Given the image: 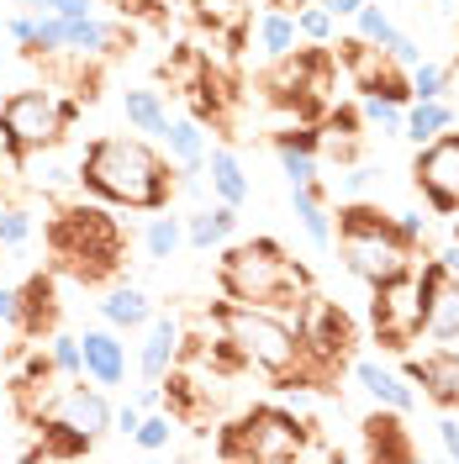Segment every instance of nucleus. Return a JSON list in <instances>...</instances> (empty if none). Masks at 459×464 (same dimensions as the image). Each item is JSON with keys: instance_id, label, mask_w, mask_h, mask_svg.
I'll return each mask as SVG.
<instances>
[{"instance_id": "nucleus-1", "label": "nucleus", "mask_w": 459, "mask_h": 464, "mask_svg": "<svg viewBox=\"0 0 459 464\" xmlns=\"http://www.w3.org/2000/svg\"><path fill=\"white\" fill-rule=\"evenodd\" d=\"M74 179L95 201L127 206V211H170V196H174L170 159L143 138H95L85 148Z\"/></svg>"}, {"instance_id": "nucleus-2", "label": "nucleus", "mask_w": 459, "mask_h": 464, "mask_svg": "<svg viewBox=\"0 0 459 464\" xmlns=\"http://www.w3.org/2000/svg\"><path fill=\"white\" fill-rule=\"evenodd\" d=\"M206 322L238 348V359H243L249 370L280 380V391H290V385H317L312 359H307V343H301V333H296V322L290 317L269 312V306L222 301V306L206 312Z\"/></svg>"}, {"instance_id": "nucleus-3", "label": "nucleus", "mask_w": 459, "mask_h": 464, "mask_svg": "<svg viewBox=\"0 0 459 464\" xmlns=\"http://www.w3.org/2000/svg\"><path fill=\"white\" fill-rule=\"evenodd\" d=\"M217 285H222L228 301L269 306V312H280V317H296V306H301L307 290H312V275L290 259L275 237H254V243H222Z\"/></svg>"}, {"instance_id": "nucleus-4", "label": "nucleus", "mask_w": 459, "mask_h": 464, "mask_svg": "<svg viewBox=\"0 0 459 464\" xmlns=\"http://www.w3.org/2000/svg\"><path fill=\"white\" fill-rule=\"evenodd\" d=\"M48 248H54L58 275L80 280V285H101L122 275V227L116 217H106L101 206H69L58 211L54 227H48Z\"/></svg>"}, {"instance_id": "nucleus-5", "label": "nucleus", "mask_w": 459, "mask_h": 464, "mask_svg": "<svg viewBox=\"0 0 459 464\" xmlns=\"http://www.w3.org/2000/svg\"><path fill=\"white\" fill-rule=\"evenodd\" d=\"M338 248H344L348 275L365 280V285H380V280H391V275L417 264V243L402 237L396 217H386V211H375L365 201H348L338 211Z\"/></svg>"}, {"instance_id": "nucleus-6", "label": "nucleus", "mask_w": 459, "mask_h": 464, "mask_svg": "<svg viewBox=\"0 0 459 464\" xmlns=\"http://www.w3.org/2000/svg\"><path fill=\"white\" fill-rule=\"evenodd\" d=\"M312 422H301L286 406H254L243 417H232L217 433V459H254V464H286L307 454Z\"/></svg>"}, {"instance_id": "nucleus-7", "label": "nucleus", "mask_w": 459, "mask_h": 464, "mask_svg": "<svg viewBox=\"0 0 459 464\" xmlns=\"http://www.w3.org/2000/svg\"><path fill=\"white\" fill-rule=\"evenodd\" d=\"M80 116V101H58L54 90H11L0 101V143L11 153V164L22 169V159L54 148Z\"/></svg>"}, {"instance_id": "nucleus-8", "label": "nucleus", "mask_w": 459, "mask_h": 464, "mask_svg": "<svg viewBox=\"0 0 459 464\" xmlns=\"http://www.w3.org/2000/svg\"><path fill=\"white\" fill-rule=\"evenodd\" d=\"M370 327L380 348H391V353H406L423 338V275H417V264L370 285Z\"/></svg>"}, {"instance_id": "nucleus-9", "label": "nucleus", "mask_w": 459, "mask_h": 464, "mask_svg": "<svg viewBox=\"0 0 459 464\" xmlns=\"http://www.w3.org/2000/svg\"><path fill=\"white\" fill-rule=\"evenodd\" d=\"M412 179H417V190L428 196L433 211H459V132L454 127L417 148Z\"/></svg>"}, {"instance_id": "nucleus-10", "label": "nucleus", "mask_w": 459, "mask_h": 464, "mask_svg": "<svg viewBox=\"0 0 459 464\" xmlns=\"http://www.w3.org/2000/svg\"><path fill=\"white\" fill-rule=\"evenodd\" d=\"M43 422H58V428H69V433H80L95 443V438L112 428V401L101 396V385H58L54 396L43 401L37 428Z\"/></svg>"}, {"instance_id": "nucleus-11", "label": "nucleus", "mask_w": 459, "mask_h": 464, "mask_svg": "<svg viewBox=\"0 0 459 464\" xmlns=\"http://www.w3.org/2000/svg\"><path fill=\"white\" fill-rule=\"evenodd\" d=\"M423 333L438 343H459V275H449L438 259L423 269Z\"/></svg>"}, {"instance_id": "nucleus-12", "label": "nucleus", "mask_w": 459, "mask_h": 464, "mask_svg": "<svg viewBox=\"0 0 459 464\" xmlns=\"http://www.w3.org/2000/svg\"><path fill=\"white\" fill-rule=\"evenodd\" d=\"M412 385H423V396L444 411H459V353L454 348H433L423 359H406L402 370Z\"/></svg>"}, {"instance_id": "nucleus-13", "label": "nucleus", "mask_w": 459, "mask_h": 464, "mask_svg": "<svg viewBox=\"0 0 459 464\" xmlns=\"http://www.w3.org/2000/svg\"><path fill=\"white\" fill-rule=\"evenodd\" d=\"M180 348H185L180 322L174 317H148V343H143V353H138V375H143V385H164V375L180 364Z\"/></svg>"}, {"instance_id": "nucleus-14", "label": "nucleus", "mask_w": 459, "mask_h": 464, "mask_svg": "<svg viewBox=\"0 0 459 464\" xmlns=\"http://www.w3.org/2000/svg\"><path fill=\"white\" fill-rule=\"evenodd\" d=\"M80 353H85V375L95 385H122L127 380V343L116 338V327H90L80 338Z\"/></svg>"}, {"instance_id": "nucleus-15", "label": "nucleus", "mask_w": 459, "mask_h": 464, "mask_svg": "<svg viewBox=\"0 0 459 464\" xmlns=\"http://www.w3.org/2000/svg\"><path fill=\"white\" fill-rule=\"evenodd\" d=\"M22 290V322H16V333H27V338H43V333H54L58 327V285H54V275H32L27 285H16Z\"/></svg>"}, {"instance_id": "nucleus-16", "label": "nucleus", "mask_w": 459, "mask_h": 464, "mask_svg": "<svg viewBox=\"0 0 459 464\" xmlns=\"http://www.w3.org/2000/svg\"><path fill=\"white\" fill-rule=\"evenodd\" d=\"M354 380H359V385H365V391H370L380 406H391V411H402V417L412 411V406H417V391H412V380L396 375V370H386L380 359H354Z\"/></svg>"}, {"instance_id": "nucleus-17", "label": "nucleus", "mask_w": 459, "mask_h": 464, "mask_svg": "<svg viewBox=\"0 0 459 464\" xmlns=\"http://www.w3.org/2000/svg\"><path fill=\"white\" fill-rule=\"evenodd\" d=\"M317 153H322V132H312V127H296V132L275 138V159H280L290 185H312L317 179Z\"/></svg>"}, {"instance_id": "nucleus-18", "label": "nucleus", "mask_w": 459, "mask_h": 464, "mask_svg": "<svg viewBox=\"0 0 459 464\" xmlns=\"http://www.w3.org/2000/svg\"><path fill=\"white\" fill-rule=\"evenodd\" d=\"M201 174H206L211 196H217L222 206H243V201H249V174H243V164H238V153H232V148H211V153H206V164H201Z\"/></svg>"}, {"instance_id": "nucleus-19", "label": "nucleus", "mask_w": 459, "mask_h": 464, "mask_svg": "<svg viewBox=\"0 0 459 464\" xmlns=\"http://www.w3.org/2000/svg\"><path fill=\"white\" fill-rule=\"evenodd\" d=\"M232 232H238V206H201L196 217H185V243L196 248V254H206V248H222V243H232Z\"/></svg>"}, {"instance_id": "nucleus-20", "label": "nucleus", "mask_w": 459, "mask_h": 464, "mask_svg": "<svg viewBox=\"0 0 459 464\" xmlns=\"http://www.w3.org/2000/svg\"><path fill=\"white\" fill-rule=\"evenodd\" d=\"M159 143H164V159H170L174 169H201L206 164V132L196 116H180L170 121L164 132H159Z\"/></svg>"}, {"instance_id": "nucleus-21", "label": "nucleus", "mask_w": 459, "mask_h": 464, "mask_svg": "<svg viewBox=\"0 0 459 464\" xmlns=\"http://www.w3.org/2000/svg\"><path fill=\"white\" fill-rule=\"evenodd\" d=\"M290 211L301 217V232H307V243H312L317 254L333 248V217H327V206H322L317 179L312 185H290Z\"/></svg>"}, {"instance_id": "nucleus-22", "label": "nucleus", "mask_w": 459, "mask_h": 464, "mask_svg": "<svg viewBox=\"0 0 459 464\" xmlns=\"http://www.w3.org/2000/svg\"><path fill=\"white\" fill-rule=\"evenodd\" d=\"M148 317H153V306H148V295L138 285H116V290H106V301H101V322L116 327V333L148 327Z\"/></svg>"}, {"instance_id": "nucleus-23", "label": "nucleus", "mask_w": 459, "mask_h": 464, "mask_svg": "<svg viewBox=\"0 0 459 464\" xmlns=\"http://www.w3.org/2000/svg\"><path fill=\"white\" fill-rule=\"evenodd\" d=\"M396 417H402V411L386 406V411H375L370 422H365V438H370L365 454H370V459H412V454H417V449L402 438V422H396Z\"/></svg>"}, {"instance_id": "nucleus-24", "label": "nucleus", "mask_w": 459, "mask_h": 464, "mask_svg": "<svg viewBox=\"0 0 459 464\" xmlns=\"http://www.w3.org/2000/svg\"><path fill=\"white\" fill-rule=\"evenodd\" d=\"M454 127V106L449 101H417V106H406V121H402V138L406 143H433L438 132H449Z\"/></svg>"}, {"instance_id": "nucleus-25", "label": "nucleus", "mask_w": 459, "mask_h": 464, "mask_svg": "<svg viewBox=\"0 0 459 464\" xmlns=\"http://www.w3.org/2000/svg\"><path fill=\"white\" fill-rule=\"evenodd\" d=\"M122 111H127V127L132 132H148V138H159L170 127V106H164L159 90H127L122 95Z\"/></svg>"}, {"instance_id": "nucleus-26", "label": "nucleus", "mask_w": 459, "mask_h": 464, "mask_svg": "<svg viewBox=\"0 0 459 464\" xmlns=\"http://www.w3.org/2000/svg\"><path fill=\"white\" fill-rule=\"evenodd\" d=\"M185 248V222L180 217H164V211H153V222L143 227V254L153 264H164V259H174Z\"/></svg>"}, {"instance_id": "nucleus-27", "label": "nucleus", "mask_w": 459, "mask_h": 464, "mask_svg": "<svg viewBox=\"0 0 459 464\" xmlns=\"http://www.w3.org/2000/svg\"><path fill=\"white\" fill-rule=\"evenodd\" d=\"M296 43H301V32H296V16H290V11H264V16H259V48L269 58L296 53Z\"/></svg>"}, {"instance_id": "nucleus-28", "label": "nucleus", "mask_w": 459, "mask_h": 464, "mask_svg": "<svg viewBox=\"0 0 459 464\" xmlns=\"http://www.w3.org/2000/svg\"><path fill=\"white\" fill-rule=\"evenodd\" d=\"M359 121L370 132H386V138H402V121H406V106L391 101V95H359Z\"/></svg>"}, {"instance_id": "nucleus-29", "label": "nucleus", "mask_w": 459, "mask_h": 464, "mask_svg": "<svg viewBox=\"0 0 459 464\" xmlns=\"http://www.w3.org/2000/svg\"><path fill=\"white\" fill-rule=\"evenodd\" d=\"M80 454H90V438L69 433V428H58V422H43L37 449H27V459H80Z\"/></svg>"}, {"instance_id": "nucleus-30", "label": "nucleus", "mask_w": 459, "mask_h": 464, "mask_svg": "<svg viewBox=\"0 0 459 464\" xmlns=\"http://www.w3.org/2000/svg\"><path fill=\"white\" fill-rule=\"evenodd\" d=\"M396 22H391V11H386V5H370V0H365V5H359V11H354V37H365V43H370V48H391V37H396Z\"/></svg>"}, {"instance_id": "nucleus-31", "label": "nucleus", "mask_w": 459, "mask_h": 464, "mask_svg": "<svg viewBox=\"0 0 459 464\" xmlns=\"http://www.w3.org/2000/svg\"><path fill=\"white\" fill-rule=\"evenodd\" d=\"M449 63H433V58H423L412 74H406V85H412V95L417 101H444V90H449Z\"/></svg>"}, {"instance_id": "nucleus-32", "label": "nucleus", "mask_w": 459, "mask_h": 464, "mask_svg": "<svg viewBox=\"0 0 459 464\" xmlns=\"http://www.w3.org/2000/svg\"><path fill=\"white\" fill-rule=\"evenodd\" d=\"M27 243H32V211L0 206V248H5V254H22Z\"/></svg>"}, {"instance_id": "nucleus-33", "label": "nucleus", "mask_w": 459, "mask_h": 464, "mask_svg": "<svg viewBox=\"0 0 459 464\" xmlns=\"http://www.w3.org/2000/svg\"><path fill=\"white\" fill-rule=\"evenodd\" d=\"M170 438H174V417L170 411H143V422H138L132 443H138L143 454H159V449H170Z\"/></svg>"}, {"instance_id": "nucleus-34", "label": "nucleus", "mask_w": 459, "mask_h": 464, "mask_svg": "<svg viewBox=\"0 0 459 464\" xmlns=\"http://www.w3.org/2000/svg\"><path fill=\"white\" fill-rule=\"evenodd\" d=\"M48 359H54V370H58L63 380H80V375H85L80 338H69V333H54V338H48Z\"/></svg>"}, {"instance_id": "nucleus-35", "label": "nucleus", "mask_w": 459, "mask_h": 464, "mask_svg": "<svg viewBox=\"0 0 459 464\" xmlns=\"http://www.w3.org/2000/svg\"><path fill=\"white\" fill-rule=\"evenodd\" d=\"M296 32H301V37H312V43H327V37H333V11H322V5L307 0V5L296 11Z\"/></svg>"}, {"instance_id": "nucleus-36", "label": "nucleus", "mask_w": 459, "mask_h": 464, "mask_svg": "<svg viewBox=\"0 0 459 464\" xmlns=\"http://www.w3.org/2000/svg\"><path fill=\"white\" fill-rule=\"evenodd\" d=\"M386 58H391L396 69H406V74H412V69L423 63V43H417L412 32H396V37H391V48H386Z\"/></svg>"}, {"instance_id": "nucleus-37", "label": "nucleus", "mask_w": 459, "mask_h": 464, "mask_svg": "<svg viewBox=\"0 0 459 464\" xmlns=\"http://www.w3.org/2000/svg\"><path fill=\"white\" fill-rule=\"evenodd\" d=\"M365 190H370V169H365V164H344V179H338V196H344V201H359Z\"/></svg>"}, {"instance_id": "nucleus-38", "label": "nucleus", "mask_w": 459, "mask_h": 464, "mask_svg": "<svg viewBox=\"0 0 459 464\" xmlns=\"http://www.w3.org/2000/svg\"><path fill=\"white\" fill-rule=\"evenodd\" d=\"M433 433H438V449L459 464V417H454V411H444V417L433 422Z\"/></svg>"}, {"instance_id": "nucleus-39", "label": "nucleus", "mask_w": 459, "mask_h": 464, "mask_svg": "<svg viewBox=\"0 0 459 464\" xmlns=\"http://www.w3.org/2000/svg\"><path fill=\"white\" fill-rule=\"evenodd\" d=\"M32 11H54V16H90V0H27Z\"/></svg>"}, {"instance_id": "nucleus-40", "label": "nucleus", "mask_w": 459, "mask_h": 464, "mask_svg": "<svg viewBox=\"0 0 459 464\" xmlns=\"http://www.w3.org/2000/svg\"><path fill=\"white\" fill-rule=\"evenodd\" d=\"M16 322H22V290L0 285V327H16Z\"/></svg>"}, {"instance_id": "nucleus-41", "label": "nucleus", "mask_w": 459, "mask_h": 464, "mask_svg": "<svg viewBox=\"0 0 459 464\" xmlns=\"http://www.w3.org/2000/svg\"><path fill=\"white\" fill-rule=\"evenodd\" d=\"M396 227H402L406 243H423V232H428V217H423V211H396Z\"/></svg>"}, {"instance_id": "nucleus-42", "label": "nucleus", "mask_w": 459, "mask_h": 464, "mask_svg": "<svg viewBox=\"0 0 459 464\" xmlns=\"http://www.w3.org/2000/svg\"><path fill=\"white\" fill-rule=\"evenodd\" d=\"M138 422H143V406H138V401H127L122 411H112V428H116V433H127V438L138 433Z\"/></svg>"}, {"instance_id": "nucleus-43", "label": "nucleus", "mask_w": 459, "mask_h": 464, "mask_svg": "<svg viewBox=\"0 0 459 464\" xmlns=\"http://www.w3.org/2000/svg\"><path fill=\"white\" fill-rule=\"evenodd\" d=\"M32 22H37V16H11V22H5V37L27 48V43H32Z\"/></svg>"}, {"instance_id": "nucleus-44", "label": "nucleus", "mask_w": 459, "mask_h": 464, "mask_svg": "<svg viewBox=\"0 0 459 464\" xmlns=\"http://www.w3.org/2000/svg\"><path fill=\"white\" fill-rule=\"evenodd\" d=\"M317 5H322V11H333V22H338V16H354L365 0H317Z\"/></svg>"}, {"instance_id": "nucleus-45", "label": "nucleus", "mask_w": 459, "mask_h": 464, "mask_svg": "<svg viewBox=\"0 0 459 464\" xmlns=\"http://www.w3.org/2000/svg\"><path fill=\"white\" fill-rule=\"evenodd\" d=\"M438 264H444L449 275H459V237H454V243H449V248H444V254H438Z\"/></svg>"}, {"instance_id": "nucleus-46", "label": "nucleus", "mask_w": 459, "mask_h": 464, "mask_svg": "<svg viewBox=\"0 0 459 464\" xmlns=\"http://www.w3.org/2000/svg\"><path fill=\"white\" fill-rule=\"evenodd\" d=\"M438 5H444V11H459V0H438Z\"/></svg>"}, {"instance_id": "nucleus-47", "label": "nucleus", "mask_w": 459, "mask_h": 464, "mask_svg": "<svg viewBox=\"0 0 459 464\" xmlns=\"http://www.w3.org/2000/svg\"><path fill=\"white\" fill-rule=\"evenodd\" d=\"M159 5H180V0H159Z\"/></svg>"}]
</instances>
